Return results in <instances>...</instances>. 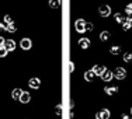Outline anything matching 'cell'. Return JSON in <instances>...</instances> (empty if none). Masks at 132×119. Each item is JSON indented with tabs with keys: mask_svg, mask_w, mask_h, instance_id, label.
<instances>
[{
	"mask_svg": "<svg viewBox=\"0 0 132 119\" xmlns=\"http://www.w3.org/2000/svg\"><path fill=\"white\" fill-rule=\"evenodd\" d=\"M131 119H132V118H131Z\"/></svg>",
	"mask_w": 132,
	"mask_h": 119,
	"instance_id": "obj_32",
	"label": "cell"
},
{
	"mask_svg": "<svg viewBox=\"0 0 132 119\" xmlns=\"http://www.w3.org/2000/svg\"><path fill=\"white\" fill-rule=\"evenodd\" d=\"M4 41H6V39L3 38V36H0V48H2L3 45H4Z\"/></svg>",
	"mask_w": 132,
	"mask_h": 119,
	"instance_id": "obj_29",
	"label": "cell"
},
{
	"mask_svg": "<svg viewBox=\"0 0 132 119\" xmlns=\"http://www.w3.org/2000/svg\"><path fill=\"white\" fill-rule=\"evenodd\" d=\"M28 86L34 90H38L39 86H41V81H39V79H37V77H32V79L28 81Z\"/></svg>",
	"mask_w": 132,
	"mask_h": 119,
	"instance_id": "obj_9",
	"label": "cell"
},
{
	"mask_svg": "<svg viewBox=\"0 0 132 119\" xmlns=\"http://www.w3.org/2000/svg\"><path fill=\"white\" fill-rule=\"evenodd\" d=\"M21 93H23V90H21V88H14L13 93H11V97H13L14 99H18V98H20V95H21Z\"/></svg>",
	"mask_w": 132,
	"mask_h": 119,
	"instance_id": "obj_15",
	"label": "cell"
},
{
	"mask_svg": "<svg viewBox=\"0 0 132 119\" xmlns=\"http://www.w3.org/2000/svg\"><path fill=\"white\" fill-rule=\"evenodd\" d=\"M92 70L94 71V74H96V76H101V74L104 73L105 67H104V66H101V65H96V66H94Z\"/></svg>",
	"mask_w": 132,
	"mask_h": 119,
	"instance_id": "obj_10",
	"label": "cell"
},
{
	"mask_svg": "<svg viewBox=\"0 0 132 119\" xmlns=\"http://www.w3.org/2000/svg\"><path fill=\"white\" fill-rule=\"evenodd\" d=\"M56 114H58V115L62 114V106L61 105H56Z\"/></svg>",
	"mask_w": 132,
	"mask_h": 119,
	"instance_id": "obj_27",
	"label": "cell"
},
{
	"mask_svg": "<svg viewBox=\"0 0 132 119\" xmlns=\"http://www.w3.org/2000/svg\"><path fill=\"white\" fill-rule=\"evenodd\" d=\"M30 99H31L30 93H28V91H23V93H21V95H20V98H18V101H20L21 104H28Z\"/></svg>",
	"mask_w": 132,
	"mask_h": 119,
	"instance_id": "obj_7",
	"label": "cell"
},
{
	"mask_svg": "<svg viewBox=\"0 0 132 119\" xmlns=\"http://www.w3.org/2000/svg\"><path fill=\"white\" fill-rule=\"evenodd\" d=\"M4 46L6 49H7V52H13L15 49V41L14 39H6L4 41Z\"/></svg>",
	"mask_w": 132,
	"mask_h": 119,
	"instance_id": "obj_6",
	"label": "cell"
},
{
	"mask_svg": "<svg viewBox=\"0 0 132 119\" xmlns=\"http://www.w3.org/2000/svg\"><path fill=\"white\" fill-rule=\"evenodd\" d=\"M73 70H75V63H73V62H70V63H69V71L73 73Z\"/></svg>",
	"mask_w": 132,
	"mask_h": 119,
	"instance_id": "obj_26",
	"label": "cell"
},
{
	"mask_svg": "<svg viewBox=\"0 0 132 119\" xmlns=\"http://www.w3.org/2000/svg\"><path fill=\"white\" fill-rule=\"evenodd\" d=\"M75 28H76V31L77 32H84L86 31V21L84 20H81V18H79V20L75 23Z\"/></svg>",
	"mask_w": 132,
	"mask_h": 119,
	"instance_id": "obj_4",
	"label": "cell"
},
{
	"mask_svg": "<svg viewBox=\"0 0 132 119\" xmlns=\"http://www.w3.org/2000/svg\"><path fill=\"white\" fill-rule=\"evenodd\" d=\"M3 23L6 24V25H9V24H13V18L10 17V15H4V21H3Z\"/></svg>",
	"mask_w": 132,
	"mask_h": 119,
	"instance_id": "obj_20",
	"label": "cell"
},
{
	"mask_svg": "<svg viewBox=\"0 0 132 119\" xmlns=\"http://www.w3.org/2000/svg\"><path fill=\"white\" fill-rule=\"evenodd\" d=\"M79 46L81 49H87L90 46V39L89 38H81L79 39Z\"/></svg>",
	"mask_w": 132,
	"mask_h": 119,
	"instance_id": "obj_12",
	"label": "cell"
},
{
	"mask_svg": "<svg viewBox=\"0 0 132 119\" xmlns=\"http://www.w3.org/2000/svg\"><path fill=\"white\" fill-rule=\"evenodd\" d=\"M110 116H111V114H110V111L107 108L100 109L96 114V119H110Z\"/></svg>",
	"mask_w": 132,
	"mask_h": 119,
	"instance_id": "obj_3",
	"label": "cell"
},
{
	"mask_svg": "<svg viewBox=\"0 0 132 119\" xmlns=\"http://www.w3.org/2000/svg\"><path fill=\"white\" fill-rule=\"evenodd\" d=\"M93 28H94V25L92 23H86V31H93Z\"/></svg>",
	"mask_w": 132,
	"mask_h": 119,
	"instance_id": "obj_25",
	"label": "cell"
},
{
	"mask_svg": "<svg viewBox=\"0 0 132 119\" xmlns=\"http://www.w3.org/2000/svg\"><path fill=\"white\" fill-rule=\"evenodd\" d=\"M20 48L24 49V51H30V49L32 48V41L30 38H23L20 42Z\"/></svg>",
	"mask_w": 132,
	"mask_h": 119,
	"instance_id": "obj_2",
	"label": "cell"
},
{
	"mask_svg": "<svg viewBox=\"0 0 132 119\" xmlns=\"http://www.w3.org/2000/svg\"><path fill=\"white\" fill-rule=\"evenodd\" d=\"M100 77H101V80H103V81H111V79L114 77V73H112L111 70H107V69H105L104 73H103Z\"/></svg>",
	"mask_w": 132,
	"mask_h": 119,
	"instance_id": "obj_8",
	"label": "cell"
},
{
	"mask_svg": "<svg viewBox=\"0 0 132 119\" xmlns=\"http://www.w3.org/2000/svg\"><path fill=\"white\" fill-rule=\"evenodd\" d=\"M114 18H115V21H117V23L118 24H122V23H124V15H122L121 13H115L114 14Z\"/></svg>",
	"mask_w": 132,
	"mask_h": 119,
	"instance_id": "obj_18",
	"label": "cell"
},
{
	"mask_svg": "<svg viewBox=\"0 0 132 119\" xmlns=\"http://www.w3.org/2000/svg\"><path fill=\"white\" fill-rule=\"evenodd\" d=\"M112 73H114V77L117 80H124L125 77H127V70H125L124 67H117Z\"/></svg>",
	"mask_w": 132,
	"mask_h": 119,
	"instance_id": "obj_1",
	"label": "cell"
},
{
	"mask_svg": "<svg viewBox=\"0 0 132 119\" xmlns=\"http://www.w3.org/2000/svg\"><path fill=\"white\" fill-rule=\"evenodd\" d=\"M124 60H125V62H131V60H132V53H131V52L124 53Z\"/></svg>",
	"mask_w": 132,
	"mask_h": 119,
	"instance_id": "obj_23",
	"label": "cell"
},
{
	"mask_svg": "<svg viewBox=\"0 0 132 119\" xmlns=\"http://www.w3.org/2000/svg\"><path fill=\"white\" fill-rule=\"evenodd\" d=\"M6 30H7V25H6L4 23H2L0 24V31H6Z\"/></svg>",
	"mask_w": 132,
	"mask_h": 119,
	"instance_id": "obj_28",
	"label": "cell"
},
{
	"mask_svg": "<svg viewBox=\"0 0 132 119\" xmlns=\"http://www.w3.org/2000/svg\"><path fill=\"white\" fill-rule=\"evenodd\" d=\"M94 77H96V74H94L93 70H87L86 73H84V80L86 81H93Z\"/></svg>",
	"mask_w": 132,
	"mask_h": 119,
	"instance_id": "obj_14",
	"label": "cell"
},
{
	"mask_svg": "<svg viewBox=\"0 0 132 119\" xmlns=\"http://www.w3.org/2000/svg\"><path fill=\"white\" fill-rule=\"evenodd\" d=\"M122 27H124V30H125V31L131 30V27H132V17H127V18H124Z\"/></svg>",
	"mask_w": 132,
	"mask_h": 119,
	"instance_id": "obj_13",
	"label": "cell"
},
{
	"mask_svg": "<svg viewBox=\"0 0 132 119\" xmlns=\"http://www.w3.org/2000/svg\"><path fill=\"white\" fill-rule=\"evenodd\" d=\"M110 52H111L112 55H118V53L121 52V48H119L118 45H115V46H111V49H110Z\"/></svg>",
	"mask_w": 132,
	"mask_h": 119,
	"instance_id": "obj_19",
	"label": "cell"
},
{
	"mask_svg": "<svg viewBox=\"0 0 132 119\" xmlns=\"http://www.w3.org/2000/svg\"><path fill=\"white\" fill-rule=\"evenodd\" d=\"M49 7H52V8L61 7V0H49Z\"/></svg>",
	"mask_w": 132,
	"mask_h": 119,
	"instance_id": "obj_17",
	"label": "cell"
},
{
	"mask_svg": "<svg viewBox=\"0 0 132 119\" xmlns=\"http://www.w3.org/2000/svg\"><path fill=\"white\" fill-rule=\"evenodd\" d=\"M121 119H131L129 116H128V115H122V118Z\"/></svg>",
	"mask_w": 132,
	"mask_h": 119,
	"instance_id": "obj_30",
	"label": "cell"
},
{
	"mask_svg": "<svg viewBox=\"0 0 132 119\" xmlns=\"http://www.w3.org/2000/svg\"><path fill=\"white\" fill-rule=\"evenodd\" d=\"M125 13L129 15V17H132V3H129V4L125 7Z\"/></svg>",
	"mask_w": 132,
	"mask_h": 119,
	"instance_id": "obj_22",
	"label": "cell"
},
{
	"mask_svg": "<svg viewBox=\"0 0 132 119\" xmlns=\"http://www.w3.org/2000/svg\"><path fill=\"white\" fill-rule=\"evenodd\" d=\"M15 30H17V27H15V24L13 23V24H9L6 31H9V32H15Z\"/></svg>",
	"mask_w": 132,
	"mask_h": 119,
	"instance_id": "obj_21",
	"label": "cell"
},
{
	"mask_svg": "<svg viewBox=\"0 0 132 119\" xmlns=\"http://www.w3.org/2000/svg\"><path fill=\"white\" fill-rule=\"evenodd\" d=\"M104 91H105V94H108V95H112V94L118 93V87L117 86H105Z\"/></svg>",
	"mask_w": 132,
	"mask_h": 119,
	"instance_id": "obj_11",
	"label": "cell"
},
{
	"mask_svg": "<svg viewBox=\"0 0 132 119\" xmlns=\"http://www.w3.org/2000/svg\"><path fill=\"white\" fill-rule=\"evenodd\" d=\"M131 114H132V108H131Z\"/></svg>",
	"mask_w": 132,
	"mask_h": 119,
	"instance_id": "obj_31",
	"label": "cell"
},
{
	"mask_svg": "<svg viewBox=\"0 0 132 119\" xmlns=\"http://www.w3.org/2000/svg\"><path fill=\"white\" fill-rule=\"evenodd\" d=\"M7 49L4 48V46H2V48H0V58H4V56H7Z\"/></svg>",
	"mask_w": 132,
	"mask_h": 119,
	"instance_id": "obj_24",
	"label": "cell"
},
{
	"mask_svg": "<svg viewBox=\"0 0 132 119\" xmlns=\"http://www.w3.org/2000/svg\"><path fill=\"white\" fill-rule=\"evenodd\" d=\"M98 13H100L101 17H108V15L111 14V7H110V6H107V4H103V6H100Z\"/></svg>",
	"mask_w": 132,
	"mask_h": 119,
	"instance_id": "obj_5",
	"label": "cell"
},
{
	"mask_svg": "<svg viewBox=\"0 0 132 119\" xmlns=\"http://www.w3.org/2000/svg\"><path fill=\"white\" fill-rule=\"evenodd\" d=\"M110 36H111V35H110L108 31H103V32L100 34V41H103V42H104V41H108Z\"/></svg>",
	"mask_w": 132,
	"mask_h": 119,
	"instance_id": "obj_16",
	"label": "cell"
}]
</instances>
